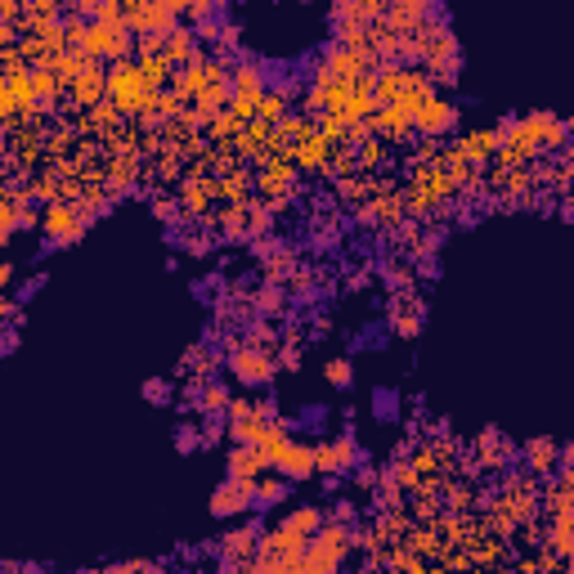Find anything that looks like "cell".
<instances>
[{"instance_id":"1","label":"cell","mask_w":574,"mask_h":574,"mask_svg":"<svg viewBox=\"0 0 574 574\" xmlns=\"http://www.w3.org/2000/svg\"><path fill=\"white\" fill-rule=\"evenodd\" d=\"M345 552H350V525L324 521L319 534L306 539V548L296 557V574H342Z\"/></svg>"},{"instance_id":"2","label":"cell","mask_w":574,"mask_h":574,"mask_svg":"<svg viewBox=\"0 0 574 574\" xmlns=\"http://www.w3.org/2000/svg\"><path fill=\"white\" fill-rule=\"evenodd\" d=\"M256 449H260L265 466H274L287 485L315 475V445H296V440H287V422H283V431H274V436L260 440Z\"/></svg>"},{"instance_id":"3","label":"cell","mask_w":574,"mask_h":574,"mask_svg":"<svg viewBox=\"0 0 574 574\" xmlns=\"http://www.w3.org/2000/svg\"><path fill=\"white\" fill-rule=\"evenodd\" d=\"M95 221L86 216V207L81 202H50L45 212H41V233H45V247H72V242H81L86 230H90Z\"/></svg>"},{"instance_id":"4","label":"cell","mask_w":574,"mask_h":574,"mask_svg":"<svg viewBox=\"0 0 574 574\" xmlns=\"http://www.w3.org/2000/svg\"><path fill=\"white\" fill-rule=\"evenodd\" d=\"M104 81H108V104H113L117 113H144L148 99H153V90H148L139 63H130V59H126V63H113V68L104 72Z\"/></svg>"},{"instance_id":"5","label":"cell","mask_w":574,"mask_h":574,"mask_svg":"<svg viewBox=\"0 0 574 574\" xmlns=\"http://www.w3.org/2000/svg\"><path fill=\"white\" fill-rule=\"evenodd\" d=\"M225 363H230L233 381L242 386H269L278 363H274V350H260V345H247V342H233L225 350Z\"/></svg>"},{"instance_id":"6","label":"cell","mask_w":574,"mask_h":574,"mask_svg":"<svg viewBox=\"0 0 574 574\" xmlns=\"http://www.w3.org/2000/svg\"><path fill=\"white\" fill-rule=\"evenodd\" d=\"M265 99V68L260 59H242L230 72V113L233 117H256V104Z\"/></svg>"},{"instance_id":"7","label":"cell","mask_w":574,"mask_h":574,"mask_svg":"<svg viewBox=\"0 0 574 574\" xmlns=\"http://www.w3.org/2000/svg\"><path fill=\"white\" fill-rule=\"evenodd\" d=\"M409 121H413V130H422L427 139H440V135H449L454 126H458V108L445 99V95H422L413 108H409Z\"/></svg>"},{"instance_id":"8","label":"cell","mask_w":574,"mask_h":574,"mask_svg":"<svg viewBox=\"0 0 574 574\" xmlns=\"http://www.w3.org/2000/svg\"><path fill=\"white\" fill-rule=\"evenodd\" d=\"M260 193L269 198L265 202L269 212H283L292 202V193H296V166L287 157H265V166H260Z\"/></svg>"},{"instance_id":"9","label":"cell","mask_w":574,"mask_h":574,"mask_svg":"<svg viewBox=\"0 0 574 574\" xmlns=\"http://www.w3.org/2000/svg\"><path fill=\"white\" fill-rule=\"evenodd\" d=\"M363 462L359 454V445H354V436L342 431L337 440H328V445H315V471H324V475H345V471H354Z\"/></svg>"},{"instance_id":"10","label":"cell","mask_w":574,"mask_h":574,"mask_svg":"<svg viewBox=\"0 0 574 574\" xmlns=\"http://www.w3.org/2000/svg\"><path fill=\"white\" fill-rule=\"evenodd\" d=\"M256 543H260V525L251 521V525H238L230 530L225 539H221V561L225 566H247V561H256Z\"/></svg>"},{"instance_id":"11","label":"cell","mask_w":574,"mask_h":574,"mask_svg":"<svg viewBox=\"0 0 574 574\" xmlns=\"http://www.w3.org/2000/svg\"><path fill=\"white\" fill-rule=\"evenodd\" d=\"M242 512H251V485H242V480H225V485H216V489H212V516L230 521V516H242Z\"/></svg>"},{"instance_id":"12","label":"cell","mask_w":574,"mask_h":574,"mask_svg":"<svg viewBox=\"0 0 574 574\" xmlns=\"http://www.w3.org/2000/svg\"><path fill=\"white\" fill-rule=\"evenodd\" d=\"M230 386L225 381H216V377H207V381H198L193 386V395H184V404L189 409H198V413H207V418H221L225 409H230Z\"/></svg>"},{"instance_id":"13","label":"cell","mask_w":574,"mask_h":574,"mask_svg":"<svg viewBox=\"0 0 574 574\" xmlns=\"http://www.w3.org/2000/svg\"><path fill=\"white\" fill-rule=\"evenodd\" d=\"M287 162L296 166V175H301V171H306V175H319V171L328 166V139H324L319 130H315V135H306V139L287 153Z\"/></svg>"},{"instance_id":"14","label":"cell","mask_w":574,"mask_h":574,"mask_svg":"<svg viewBox=\"0 0 574 574\" xmlns=\"http://www.w3.org/2000/svg\"><path fill=\"white\" fill-rule=\"evenodd\" d=\"M386 328H391L395 337L413 342V337L422 333V306H418L413 296H395V301H391V315H386Z\"/></svg>"},{"instance_id":"15","label":"cell","mask_w":574,"mask_h":574,"mask_svg":"<svg viewBox=\"0 0 574 574\" xmlns=\"http://www.w3.org/2000/svg\"><path fill=\"white\" fill-rule=\"evenodd\" d=\"M328 516H324V507H315V503H301V507H292L283 521H278V530L283 534H296V539H310V534H319V525H324Z\"/></svg>"},{"instance_id":"16","label":"cell","mask_w":574,"mask_h":574,"mask_svg":"<svg viewBox=\"0 0 574 574\" xmlns=\"http://www.w3.org/2000/svg\"><path fill=\"white\" fill-rule=\"evenodd\" d=\"M458 153L471 162V166H480V162H489V157H498V126H485V130H471L466 139H458Z\"/></svg>"},{"instance_id":"17","label":"cell","mask_w":574,"mask_h":574,"mask_svg":"<svg viewBox=\"0 0 574 574\" xmlns=\"http://www.w3.org/2000/svg\"><path fill=\"white\" fill-rule=\"evenodd\" d=\"M512 454H516V445H512L507 436H498L494 427L475 440V466H507Z\"/></svg>"},{"instance_id":"18","label":"cell","mask_w":574,"mask_h":574,"mask_svg":"<svg viewBox=\"0 0 574 574\" xmlns=\"http://www.w3.org/2000/svg\"><path fill=\"white\" fill-rule=\"evenodd\" d=\"M260 471H265V458H260V449H256V445H233V454H230V475H225V480L256 485V480H260Z\"/></svg>"},{"instance_id":"19","label":"cell","mask_w":574,"mask_h":574,"mask_svg":"<svg viewBox=\"0 0 574 574\" xmlns=\"http://www.w3.org/2000/svg\"><path fill=\"white\" fill-rule=\"evenodd\" d=\"M72 86V99L81 104V108H95L99 99H108V81H104V68L95 63L90 72H81L77 81H68Z\"/></svg>"},{"instance_id":"20","label":"cell","mask_w":574,"mask_h":574,"mask_svg":"<svg viewBox=\"0 0 574 574\" xmlns=\"http://www.w3.org/2000/svg\"><path fill=\"white\" fill-rule=\"evenodd\" d=\"M287 310V287L283 283H260V287H251V315L256 319H269V315H283Z\"/></svg>"},{"instance_id":"21","label":"cell","mask_w":574,"mask_h":574,"mask_svg":"<svg viewBox=\"0 0 574 574\" xmlns=\"http://www.w3.org/2000/svg\"><path fill=\"white\" fill-rule=\"evenodd\" d=\"M557 458H561V445H557V440H548V436H534V440H525V466H530L534 475H548V471H557Z\"/></svg>"},{"instance_id":"22","label":"cell","mask_w":574,"mask_h":574,"mask_svg":"<svg viewBox=\"0 0 574 574\" xmlns=\"http://www.w3.org/2000/svg\"><path fill=\"white\" fill-rule=\"evenodd\" d=\"M381 283H386L391 296H409L413 283H418V274H413L409 265H400V260H386V265H381Z\"/></svg>"},{"instance_id":"23","label":"cell","mask_w":574,"mask_h":574,"mask_svg":"<svg viewBox=\"0 0 574 574\" xmlns=\"http://www.w3.org/2000/svg\"><path fill=\"white\" fill-rule=\"evenodd\" d=\"M287 489H292V485H287L283 475H274V480H256V485H251V507H260V512H265V507H278V503L287 498Z\"/></svg>"},{"instance_id":"24","label":"cell","mask_w":574,"mask_h":574,"mask_svg":"<svg viewBox=\"0 0 574 574\" xmlns=\"http://www.w3.org/2000/svg\"><path fill=\"white\" fill-rule=\"evenodd\" d=\"M242 342L260 345V350H274L278 333H274V324H269V319H251V324H247V333H242Z\"/></svg>"},{"instance_id":"25","label":"cell","mask_w":574,"mask_h":574,"mask_svg":"<svg viewBox=\"0 0 574 574\" xmlns=\"http://www.w3.org/2000/svg\"><path fill=\"white\" fill-rule=\"evenodd\" d=\"M324 377H328V386L350 391V386H354V363H350V359H328V363H324Z\"/></svg>"},{"instance_id":"26","label":"cell","mask_w":574,"mask_h":574,"mask_svg":"<svg viewBox=\"0 0 574 574\" xmlns=\"http://www.w3.org/2000/svg\"><path fill=\"white\" fill-rule=\"evenodd\" d=\"M372 418H381V422H391V418H400V395L395 391H372Z\"/></svg>"},{"instance_id":"27","label":"cell","mask_w":574,"mask_h":574,"mask_svg":"<svg viewBox=\"0 0 574 574\" xmlns=\"http://www.w3.org/2000/svg\"><path fill=\"white\" fill-rule=\"evenodd\" d=\"M139 395H144L148 404H171V395H175V386H171V377H148Z\"/></svg>"},{"instance_id":"28","label":"cell","mask_w":574,"mask_h":574,"mask_svg":"<svg viewBox=\"0 0 574 574\" xmlns=\"http://www.w3.org/2000/svg\"><path fill=\"white\" fill-rule=\"evenodd\" d=\"M175 449L180 454H198L202 449V431L198 427H175Z\"/></svg>"},{"instance_id":"29","label":"cell","mask_w":574,"mask_h":574,"mask_svg":"<svg viewBox=\"0 0 574 574\" xmlns=\"http://www.w3.org/2000/svg\"><path fill=\"white\" fill-rule=\"evenodd\" d=\"M18 324H23V306L0 292V328H18Z\"/></svg>"},{"instance_id":"30","label":"cell","mask_w":574,"mask_h":574,"mask_svg":"<svg viewBox=\"0 0 574 574\" xmlns=\"http://www.w3.org/2000/svg\"><path fill=\"white\" fill-rule=\"evenodd\" d=\"M41 287H45V274H32V278H27V283L18 287V296H14V301H18V306H27V301H32V296H36Z\"/></svg>"},{"instance_id":"31","label":"cell","mask_w":574,"mask_h":574,"mask_svg":"<svg viewBox=\"0 0 574 574\" xmlns=\"http://www.w3.org/2000/svg\"><path fill=\"white\" fill-rule=\"evenodd\" d=\"M354 512H359L354 503L337 498V503H333V512H324V516H328V521H342V525H350V521H354Z\"/></svg>"},{"instance_id":"32","label":"cell","mask_w":574,"mask_h":574,"mask_svg":"<svg viewBox=\"0 0 574 574\" xmlns=\"http://www.w3.org/2000/svg\"><path fill=\"white\" fill-rule=\"evenodd\" d=\"M221 436H225V418H207V427H202V449L216 445Z\"/></svg>"},{"instance_id":"33","label":"cell","mask_w":574,"mask_h":574,"mask_svg":"<svg viewBox=\"0 0 574 574\" xmlns=\"http://www.w3.org/2000/svg\"><path fill=\"white\" fill-rule=\"evenodd\" d=\"M377 480H381V471H372V466H354V485H359V489H377Z\"/></svg>"},{"instance_id":"34","label":"cell","mask_w":574,"mask_h":574,"mask_svg":"<svg viewBox=\"0 0 574 574\" xmlns=\"http://www.w3.org/2000/svg\"><path fill=\"white\" fill-rule=\"evenodd\" d=\"M18 350V328H0V359Z\"/></svg>"},{"instance_id":"35","label":"cell","mask_w":574,"mask_h":574,"mask_svg":"<svg viewBox=\"0 0 574 574\" xmlns=\"http://www.w3.org/2000/svg\"><path fill=\"white\" fill-rule=\"evenodd\" d=\"M368 283H372L368 269H350V274H345V287H350V292H359V287H368Z\"/></svg>"},{"instance_id":"36","label":"cell","mask_w":574,"mask_h":574,"mask_svg":"<svg viewBox=\"0 0 574 574\" xmlns=\"http://www.w3.org/2000/svg\"><path fill=\"white\" fill-rule=\"evenodd\" d=\"M9 278H14V265H9V260H0V292L9 287Z\"/></svg>"}]
</instances>
